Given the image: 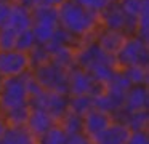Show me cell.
Wrapping results in <instances>:
<instances>
[{
	"label": "cell",
	"instance_id": "obj_17",
	"mask_svg": "<svg viewBox=\"0 0 149 144\" xmlns=\"http://www.w3.org/2000/svg\"><path fill=\"white\" fill-rule=\"evenodd\" d=\"M58 125L64 130L66 134H75V133H82L84 131V118L69 111L61 117Z\"/></svg>",
	"mask_w": 149,
	"mask_h": 144
},
{
	"label": "cell",
	"instance_id": "obj_10",
	"mask_svg": "<svg viewBox=\"0 0 149 144\" xmlns=\"http://www.w3.org/2000/svg\"><path fill=\"white\" fill-rule=\"evenodd\" d=\"M82 118H84V133L90 138V141L95 136H98L103 130H106L111 125V122H112V117L109 114L98 111L95 107L90 109Z\"/></svg>",
	"mask_w": 149,
	"mask_h": 144
},
{
	"label": "cell",
	"instance_id": "obj_20",
	"mask_svg": "<svg viewBox=\"0 0 149 144\" xmlns=\"http://www.w3.org/2000/svg\"><path fill=\"white\" fill-rule=\"evenodd\" d=\"M122 10L132 18H138L139 15L149 11V0H120Z\"/></svg>",
	"mask_w": 149,
	"mask_h": 144
},
{
	"label": "cell",
	"instance_id": "obj_26",
	"mask_svg": "<svg viewBox=\"0 0 149 144\" xmlns=\"http://www.w3.org/2000/svg\"><path fill=\"white\" fill-rule=\"evenodd\" d=\"M127 144H149V134L148 130H138V131H130V136Z\"/></svg>",
	"mask_w": 149,
	"mask_h": 144
},
{
	"label": "cell",
	"instance_id": "obj_2",
	"mask_svg": "<svg viewBox=\"0 0 149 144\" xmlns=\"http://www.w3.org/2000/svg\"><path fill=\"white\" fill-rule=\"evenodd\" d=\"M114 59L117 69H125L132 66L149 67V43L136 35H130L125 38Z\"/></svg>",
	"mask_w": 149,
	"mask_h": 144
},
{
	"label": "cell",
	"instance_id": "obj_12",
	"mask_svg": "<svg viewBox=\"0 0 149 144\" xmlns=\"http://www.w3.org/2000/svg\"><path fill=\"white\" fill-rule=\"evenodd\" d=\"M123 109L128 112L146 111L149 109V91L148 85H132L125 93Z\"/></svg>",
	"mask_w": 149,
	"mask_h": 144
},
{
	"label": "cell",
	"instance_id": "obj_27",
	"mask_svg": "<svg viewBox=\"0 0 149 144\" xmlns=\"http://www.w3.org/2000/svg\"><path fill=\"white\" fill-rule=\"evenodd\" d=\"M11 8H13V2H0V27L8 26Z\"/></svg>",
	"mask_w": 149,
	"mask_h": 144
},
{
	"label": "cell",
	"instance_id": "obj_4",
	"mask_svg": "<svg viewBox=\"0 0 149 144\" xmlns=\"http://www.w3.org/2000/svg\"><path fill=\"white\" fill-rule=\"evenodd\" d=\"M31 74L43 90L69 95V86H68L69 70L55 64L52 59L48 63L42 64V66L36 67V69H32Z\"/></svg>",
	"mask_w": 149,
	"mask_h": 144
},
{
	"label": "cell",
	"instance_id": "obj_16",
	"mask_svg": "<svg viewBox=\"0 0 149 144\" xmlns=\"http://www.w3.org/2000/svg\"><path fill=\"white\" fill-rule=\"evenodd\" d=\"M90 109H93V98L90 95H77V96H69L68 102V111L84 117Z\"/></svg>",
	"mask_w": 149,
	"mask_h": 144
},
{
	"label": "cell",
	"instance_id": "obj_30",
	"mask_svg": "<svg viewBox=\"0 0 149 144\" xmlns=\"http://www.w3.org/2000/svg\"><path fill=\"white\" fill-rule=\"evenodd\" d=\"M63 0H39V5H50V6H58Z\"/></svg>",
	"mask_w": 149,
	"mask_h": 144
},
{
	"label": "cell",
	"instance_id": "obj_1",
	"mask_svg": "<svg viewBox=\"0 0 149 144\" xmlns=\"http://www.w3.org/2000/svg\"><path fill=\"white\" fill-rule=\"evenodd\" d=\"M56 8L59 27L63 31L77 38L80 45L87 40H95V35L101 27L98 13L85 8L77 0H63Z\"/></svg>",
	"mask_w": 149,
	"mask_h": 144
},
{
	"label": "cell",
	"instance_id": "obj_28",
	"mask_svg": "<svg viewBox=\"0 0 149 144\" xmlns=\"http://www.w3.org/2000/svg\"><path fill=\"white\" fill-rule=\"evenodd\" d=\"M77 2H80L82 5L85 6V8L91 10V11L100 13L101 10H103L104 6H106L107 3L111 2V0H77Z\"/></svg>",
	"mask_w": 149,
	"mask_h": 144
},
{
	"label": "cell",
	"instance_id": "obj_6",
	"mask_svg": "<svg viewBox=\"0 0 149 144\" xmlns=\"http://www.w3.org/2000/svg\"><path fill=\"white\" fill-rule=\"evenodd\" d=\"M68 102H69V95L43 90L40 95L29 99V107L42 109V111L48 112L56 122H59L63 115L68 112Z\"/></svg>",
	"mask_w": 149,
	"mask_h": 144
},
{
	"label": "cell",
	"instance_id": "obj_13",
	"mask_svg": "<svg viewBox=\"0 0 149 144\" xmlns=\"http://www.w3.org/2000/svg\"><path fill=\"white\" fill-rule=\"evenodd\" d=\"M130 136V130L122 123L111 122V125L103 130L98 136L91 139L93 144H127Z\"/></svg>",
	"mask_w": 149,
	"mask_h": 144
},
{
	"label": "cell",
	"instance_id": "obj_9",
	"mask_svg": "<svg viewBox=\"0 0 149 144\" xmlns=\"http://www.w3.org/2000/svg\"><path fill=\"white\" fill-rule=\"evenodd\" d=\"M125 38H127V35L123 32L112 31V29H104V27H100V31L95 35V42L98 43V47L106 54H111V56L117 54V51L123 45Z\"/></svg>",
	"mask_w": 149,
	"mask_h": 144
},
{
	"label": "cell",
	"instance_id": "obj_22",
	"mask_svg": "<svg viewBox=\"0 0 149 144\" xmlns=\"http://www.w3.org/2000/svg\"><path fill=\"white\" fill-rule=\"evenodd\" d=\"M27 58H29V70H32V69H36V67L42 66V64L48 63L52 56H50V53L47 51V48L43 47V45L37 43L36 47L27 53Z\"/></svg>",
	"mask_w": 149,
	"mask_h": 144
},
{
	"label": "cell",
	"instance_id": "obj_18",
	"mask_svg": "<svg viewBox=\"0 0 149 144\" xmlns=\"http://www.w3.org/2000/svg\"><path fill=\"white\" fill-rule=\"evenodd\" d=\"M50 59L55 64H58V66L69 70L71 67L75 66V50L72 47H63L59 50H56Z\"/></svg>",
	"mask_w": 149,
	"mask_h": 144
},
{
	"label": "cell",
	"instance_id": "obj_11",
	"mask_svg": "<svg viewBox=\"0 0 149 144\" xmlns=\"http://www.w3.org/2000/svg\"><path fill=\"white\" fill-rule=\"evenodd\" d=\"M56 123H58V122H56L48 112L42 111V109H32L31 107L27 120L24 125H26V128L29 130V133L37 139V138L42 136L45 131H48L50 128Z\"/></svg>",
	"mask_w": 149,
	"mask_h": 144
},
{
	"label": "cell",
	"instance_id": "obj_21",
	"mask_svg": "<svg viewBox=\"0 0 149 144\" xmlns=\"http://www.w3.org/2000/svg\"><path fill=\"white\" fill-rule=\"evenodd\" d=\"M149 67H141V66H132V67H125L123 74L127 75V79L130 80L132 85H148L149 82Z\"/></svg>",
	"mask_w": 149,
	"mask_h": 144
},
{
	"label": "cell",
	"instance_id": "obj_31",
	"mask_svg": "<svg viewBox=\"0 0 149 144\" xmlns=\"http://www.w3.org/2000/svg\"><path fill=\"white\" fill-rule=\"evenodd\" d=\"M5 128H7V122L3 120V117L0 115V136L3 134V131H5Z\"/></svg>",
	"mask_w": 149,
	"mask_h": 144
},
{
	"label": "cell",
	"instance_id": "obj_32",
	"mask_svg": "<svg viewBox=\"0 0 149 144\" xmlns=\"http://www.w3.org/2000/svg\"><path fill=\"white\" fill-rule=\"evenodd\" d=\"M2 80H3V77H2V74H0V85H2Z\"/></svg>",
	"mask_w": 149,
	"mask_h": 144
},
{
	"label": "cell",
	"instance_id": "obj_5",
	"mask_svg": "<svg viewBox=\"0 0 149 144\" xmlns=\"http://www.w3.org/2000/svg\"><path fill=\"white\" fill-rule=\"evenodd\" d=\"M98 19H100L101 27L104 29H112V31H120L130 37L135 35V24L136 18L128 16L122 10L119 2H109L100 13H98Z\"/></svg>",
	"mask_w": 149,
	"mask_h": 144
},
{
	"label": "cell",
	"instance_id": "obj_36",
	"mask_svg": "<svg viewBox=\"0 0 149 144\" xmlns=\"http://www.w3.org/2000/svg\"><path fill=\"white\" fill-rule=\"evenodd\" d=\"M0 144H2V141H0Z\"/></svg>",
	"mask_w": 149,
	"mask_h": 144
},
{
	"label": "cell",
	"instance_id": "obj_35",
	"mask_svg": "<svg viewBox=\"0 0 149 144\" xmlns=\"http://www.w3.org/2000/svg\"><path fill=\"white\" fill-rule=\"evenodd\" d=\"M88 144H93V143H91V141H90V143H88Z\"/></svg>",
	"mask_w": 149,
	"mask_h": 144
},
{
	"label": "cell",
	"instance_id": "obj_8",
	"mask_svg": "<svg viewBox=\"0 0 149 144\" xmlns=\"http://www.w3.org/2000/svg\"><path fill=\"white\" fill-rule=\"evenodd\" d=\"M95 83V79L90 75V72L79 66H74L69 69V96H77V95H88L91 85Z\"/></svg>",
	"mask_w": 149,
	"mask_h": 144
},
{
	"label": "cell",
	"instance_id": "obj_3",
	"mask_svg": "<svg viewBox=\"0 0 149 144\" xmlns=\"http://www.w3.org/2000/svg\"><path fill=\"white\" fill-rule=\"evenodd\" d=\"M24 75L5 77L0 85V115L7 111L29 106V95L26 90Z\"/></svg>",
	"mask_w": 149,
	"mask_h": 144
},
{
	"label": "cell",
	"instance_id": "obj_15",
	"mask_svg": "<svg viewBox=\"0 0 149 144\" xmlns=\"http://www.w3.org/2000/svg\"><path fill=\"white\" fill-rule=\"evenodd\" d=\"M0 141L2 144H36V138L29 133L26 125H7Z\"/></svg>",
	"mask_w": 149,
	"mask_h": 144
},
{
	"label": "cell",
	"instance_id": "obj_33",
	"mask_svg": "<svg viewBox=\"0 0 149 144\" xmlns=\"http://www.w3.org/2000/svg\"><path fill=\"white\" fill-rule=\"evenodd\" d=\"M0 2H15V0H0Z\"/></svg>",
	"mask_w": 149,
	"mask_h": 144
},
{
	"label": "cell",
	"instance_id": "obj_25",
	"mask_svg": "<svg viewBox=\"0 0 149 144\" xmlns=\"http://www.w3.org/2000/svg\"><path fill=\"white\" fill-rule=\"evenodd\" d=\"M135 35L149 43V11L143 13V15H139L138 18H136Z\"/></svg>",
	"mask_w": 149,
	"mask_h": 144
},
{
	"label": "cell",
	"instance_id": "obj_29",
	"mask_svg": "<svg viewBox=\"0 0 149 144\" xmlns=\"http://www.w3.org/2000/svg\"><path fill=\"white\" fill-rule=\"evenodd\" d=\"M90 138L82 131V133H75V134H68L66 138V144H88Z\"/></svg>",
	"mask_w": 149,
	"mask_h": 144
},
{
	"label": "cell",
	"instance_id": "obj_7",
	"mask_svg": "<svg viewBox=\"0 0 149 144\" xmlns=\"http://www.w3.org/2000/svg\"><path fill=\"white\" fill-rule=\"evenodd\" d=\"M29 72V58L27 53L16 48L0 50V74L2 77H18Z\"/></svg>",
	"mask_w": 149,
	"mask_h": 144
},
{
	"label": "cell",
	"instance_id": "obj_23",
	"mask_svg": "<svg viewBox=\"0 0 149 144\" xmlns=\"http://www.w3.org/2000/svg\"><path fill=\"white\" fill-rule=\"evenodd\" d=\"M36 45H37V40H36V35H34L32 29H26V31L18 32L16 43H15V48H16V50L29 53Z\"/></svg>",
	"mask_w": 149,
	"mask_h": 144
},
{
	"label": "cell",
	"instance_id": "obj_24",
	"mask_svg": "<svg viewBox=\"0 0 149 144\" xmlns=\"http://www.w3.org/2000/svg\"><path fill=\"white\" fill-rule=\"evenodd\" d=\"M16 35L18 32L13 27H10V26L0 27V50H11V48H15Z\"/></svg>",
	"mask_w": 149,
	"mask_h": 144
},
{
	"label": "cell",
	"instance_id": "obj_19",
	"mask_svg": "<svg viewBox=\"0 0 149 144\" xmlns=\"http://www.w3.org/2000/svg\"><path fill=\"white\" fill-rule=\"evenodd\" d=\"M66 138H68V134H66L64 130L56 123V125H53L48 131H45L42 136L37 138L36 144H66Z\"/></svg>",
	"mask_w": 149,
	"mask_h": 144
},
{
	"label": "cell",
	"instance_id": "obj_14",
	"mask_svg": "<svg viewBox=\"0 0 149 144\" xmlns=\"http://www.w3.org/2000/svg\"><path fill=\"white\" fill-rule=\"evenodd\" d=\"M8 26L13 27L16 32L31 29V26H32V15H31L29 6H26V5H23L21 2L15 0L13 8H11V15H10Z\"/></svg>",
	"mask_w": 149,
	"mask_h": 144
},
{
	"label": "cell",
	"instance_id": "obj_34",
	"mask_svg": "<svg viewBox=\"0 0 149 144\" xmlns=\"http://www.w3.org/2000/svg\"><path fill=\"white\" fill-rule=\"evenodd\" d=\"M111 2H120V0H111Z\"/></svg>",
	"mask_w": 149,
	"mask_h": 144
}]
</instances>
